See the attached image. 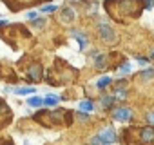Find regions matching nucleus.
Instances as JSON below:
<instances>
[{"label":"nucleus","mask_w":154,"mask_h":145,"mask_svg":"<svg viewBox=\"0 0 154 145\" xmlns=\"http://www.w3.org/2000/svg\"><path fill=\"white\" fill-rule=\"evenodd\" d=\"M150 58H152V60H154V51H152V53H150Z\"/></svg>","instance_id":"nucleus-26"},{"label":"nucleus","mask_w":154,"mask_h":145,"mask_svg":"<svg viewBox=\"0 0 154 145\" xmlns=\"http://www.w3.org/2000/svg\"><path fill=\"white\" fill-rule=\"evenodd\" d=\"M58 102H60V96H56V94H47L44 98V105H47V107H54Z\"/></svg>","instance_id":"nucleus-11"},{"label":"nucleus","mask_w":154,"mask_h":145,"mask_svg":"<svg viewBox=\"0 0 154 145\" xmlns=\"http://www.w3.org/2000/svg\"><path fill=\"white\" fill-rule=\"evenodd\" d=\"M111 84V76H102L98 82H96V85H98V89H103V87H107Z\"/></svg>","instance_id":"nucleus-16"},{"label":"nucleus","mask_w":154,"mask_h":145,"mask_svg":"<svg viewBox=\"0 0 154 145\" xmlns=\"http://www.w3.org/2000/svg\"><path fill=\"white\" fill-rule=\"evenodd\" d=\"M26 17H27L29 20H35V18H38V13H36V11H29Z\"/></svg>","instance_id":"nucleus-25"},{"label":"nucleus","mask_w":154,"mask_h":145,"mask_svg":"<svg viewBox=\"0 0 154 145\" xmlns=\"http://www.w3.org/2000/svg\"><path fill=\"white\" fill-rule=\"evenodd\" d=\"M58 20H60L63 26L72 24V22L76 20V13H74V9H72V8H63V9L60 11V15H58Z\"/></svg>","instance_id":"nucleus-3"},{"label":"nucleus","mask_w":154,"mask_h":145,"mask_svg":"<svg viewBox=\"0 0 154 145\" xmlns=\"http://www.w3.org/2000/svg\"><path fill=\"white\" fill-rule=\"evenodd\" d=\"M71 113L69 111H42V113H36L35 114V120L40 123V125H44V127H47V129H53V127H56V125H67L69 123V118L65 120L63 116H69Z\"/></svg>","instance_id":"nucleus-1"},{"label":"nucleus","mask_w":154,"mask_h":145,"mask_svg":"<svg viewBox=\"0 0 154 145\" xmlns=\"http://www.w3.org/2000/svg\"><path fill=\"white\" fill-rule=\"evenodd\" d=\"M8 122H11V109L6 105V102L0 98V129L6 127Z\"/></svg>","instance_id":"nucleus-5"},{"label":"nucleus","mask_w":154,"mask_h":145,"mask_svg":"<svg viewBox=\"0 0 154 145\" xmlns=\"http://www.w3.org/2000/svg\"><path fill=\"white\" fill-rule=\"evenodd\" d=\"M0 145H15V143L9 136H4V138H0Z\"/></svg>","instance_id":"nucleus-22"},{"label":"nucleus","mask_w":154,"mask_h":145,"mask_svg":"<svg viewBox=\"0 0 154 145\" xmlns=\"http://www.w3.org/2000/svg\"><path fill=\"white\" fill-rule=\"evenodd\" d=\"M26 72H27V80H31V82H40L42 80V67H40V63H33V65H29L27 69H26Z\"/></svg>","instance_id":"nucleus-4"},{"label":"nucleus","mask_w":154,"mask_h":145,"mask_svg":"<svg viewBox=\"0 0 154 145\" xmlns=\"http://www.w3.org/2000/svg\"><path fill=\"white\" fill-rule=\"evenodd\" d=\"M112 103H114V96H103V98H102V107H103V109L112 107Z\"/></svg>","instance_id":"nucleus-14"},{"label":"nucleus","mask_w":154,"mask_h":145,"mask_svg":"<svg viewBox=\"0 0 154 145\" xmlns=\"http://www.w3.org/2000/svg\"><path fill=\"white\" fill-rule=\"evenodd\" d=\"M15 93L17 94H31V93H35V87H17Z\"/></svg>","instance_id":"nucleus-17"},{"label":"nucleus","mask_w":154,"mask_h":145,"mask_svg":"<svg viewBox=\"0 0 154 145\" xmlns=\"http://www.w3.org/2000/svg\"><path fill=\"white\" fill-rule=\"evenodd\" d=\"M89 145H105V141L100 138V134L98 136H93L91 140H89Z\"/></svg>","instance_id":"nucleus-18"},{"label":"nucleus","mask_w":154,"mask_h":145,"mask_svg":"<svg viewBox=\"0 0 154 145\" xmlns=\"http://www.w3.org/2000/svg\"><path fill=\"white\" fill-rule=\"evenodd\" d=\"M140 76H141L143 82H152V80H154V67H147V69H143Z\"/></svg>","instance_id":"nucleus-10"},{"label":"nucleus","mask_w":154,"mask_h":145,"mask_svg":"<svg viewBox=\"0 0 154 145\" xmlns=\"http://www.w3.org/2000/svg\"><path fill=\"white\" fill-rule=\"evenodd\" d=\"M71 35H72L76 40H78V44H80V49H85V47H87L89 40H87L85 33H82V31H78V29H72V31H71Z\"/></svg>","instance_id":"nucleus-8"},{"label":"nucleus","mask_w":154,"mask_h":145,"mask_svg":"<svg viewBox=\"0 0 154 145\" xmlns=\"http://www.w3.org/2000/svg\"><path fill=\"white\" fill-rule=\"evenodd\" d=\"M80 109L91 113V111L94 109V105H93V102H89V100H82V102H80Z\"/></svg>","instance_id":"nucleus-15"},{"label":"nucleus","mask_w":154,"mask_h":145,"mask_svg":"<svg viewBox=\"0 0 154 145\" xmlns=\"http://www.w3.org/2000/svg\"><path fill=\"white\" fill-rule=\"evenodd\" d=\"M145 120H147L149 123H152V125H154V111H149V113L145 114Z\"/></svg>","instance_id":"nucleus-23"},{"label":"nucleus","mask_w":154,"mask_h":145,"mask_svg":"<svg viewBox=\"0 0 154 145\" xmlns=\"http://www.w3.org/2000/svg\"><path fill=\"white\" fill-rule=\"evenodd\" d=\"M112 118L118 120V122H127L132 118V111L127 109V107H120V109H114L112 111Z\"/></svg>","instance_id":"nucleus-6"},{"label":"nucleus","mask_w":154,"mask_h":145,"mask_svg":"<svg viewBox=\"0 0 154 145\" xmlns=\"http://www.w3.org/2000/svg\"><path fill=\"white\" fill-rule=\"evenodd\" d=\"M94 65H96V69H105L107 67V56L105 54H98L94 58Z\"/></svg>","instance_id":"nucleus-12"},{"label":"nucleus","mask_w":154,"mask_h":145,"mask_svg":"<svg viewBox=\"0 0 154 145\" xmlns=\"http://www.w3.org/2000/svg\"><path fill=\"white\" fill-rule=\"evenodd\" d=\"M27 105H29V107H42V105H44V98H40V96H31V98L27 100Z\"/></svg>","instance_id":"nucleus-13"},{"label":"nucleus","mask_w":154,"mask_h":145,"mask_svg":"<svg viewBox=\"0 0 154 145\" xmlns=\"http://www.w3.org/2000/svg\"><path fill=\"white\" fill-rule=\"evenodd\" d=\"M56 9H58V8H56L54 4H49V6H44V8H42L44 13H53V11H56Z\"/></svg>","instance_id":"nucleus-21"},{"label":"nucleus","mask_w":154,"mask_h":145,"mask_svg":"<svg viewBox=\"0 0 154 145\" xmlns=\"http://www.w3.org/2000/svg\"><path fill=\"white\" fill-rule=\"evenodd\" d=\"M131 69H132V63H123V65L118 69V72H120V75H127Z\"/></svg>","instance_id":"nucleus-19"},{"label":"nucleus","mask_w":154,"mask_h":145,"mask_svg":"<svg viewBox=\"0 0 154 145\" xmlns=\"http://www.w3.org/2000/svg\"><path fill=\"white\" fill-rule=\"evenodd\" d=\"M100 138H102V140L105 141V145H107V143L116 141V132H114L112 127H107V129H103V131L100 132Z\"/></svg>","instance_id":"nucleus-7"},{"label":"nucleus","mask_w":154,"mask_h":145,"mask_svg":"<svg viewBox=\"0 0 154 145\" xmlns=\"http://www.w3.org/2000/svg\"><path fill=\"white\" fill-rule=\"evenodd\" d=\"M98 35H100V38H102L103 42H107V44H112V42L116 40L114 29H112L109 24H105V22H98Z\"/></svg>","instance_id":"nucleus-2"},{"label":"nucleus","mask_w":154,"mask_h":145,"mask_svg":"<svg viewBox=\"0 0 154 145\" xmlns=\"http://www.w3.org/2000/svg\"><path fill=\"white\" fill-rule=\"evenodd\" d=\"M76 116H78L80 122H87V120H89V114H85V113H78Z\"/></svg>","instance_id":"nucleus-24"},{"label":"nucleus","mask_w":154,"mask_h":145,"mask_svg":"<svg viewBox=\"0 0 154 145\" xmlns=\"http://www.w3.org/2000/svg\"><path fill=\"white\" fill-rule=\"evenodd\" d=\"M33 26L38 27V29H42V27L45 26V18H35V20H33Z\"/></svg>","instance_id":"nucleus-20"},{"label":"nucleus","mask_w":154,"mask_h":145,"mask_svg":"<svg viewBox=\"0 0 154 145\" xmlns=\"http://www.w3.org/2000/svg\"><path fill=\"white\" fill-rule=\"evenodd\" d=\"M140 140H141L143 143H147V141H152V140H154V129H152V127L141 129V131H140Z\"/></svg>","instance_id":"nucleus-9"}]
</instances>
